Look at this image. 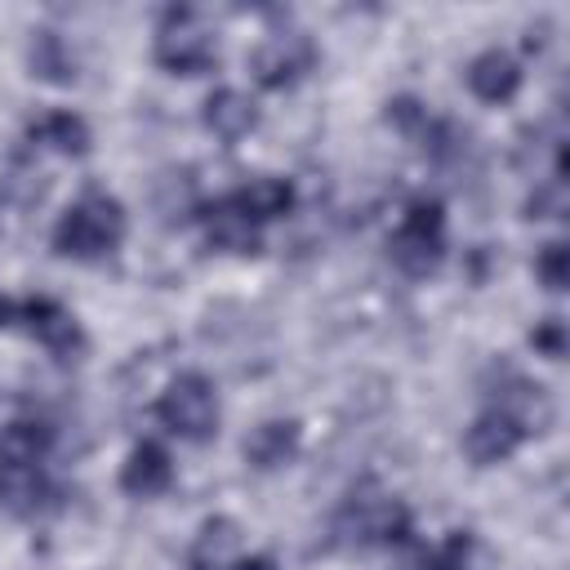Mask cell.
<instances>
[{
  "mask_svg": "<svg viewBox=\"0 0 570 570\" xmlns=\"http://www.w3.org/2000/svg\"><path fill=\"white\" fill-rule=\"evenodd\" d=\"M330 543L334 548H405L414 543V517L410 508L387 494L379 481H356L343 503L330 517Z\"/></svg>",
  "mask_w": 570,
  "mask_h": 570,
  "instance_id": "1",
  "label": "cell"
},
{
  "mask_svg": "<svg viewBox=\"0 0 570 570\" xmlns=\"http://www.w3.org/2000/svg\"><path fill=\"white\" fill-rule=\"evenodd\" d=\"M125 227H129L125 223V205L111 191L89 187L53 223V249L62 258H76V263H98V258H107V254L120 249Z\"/></svg>",
  "mask_w": 570,
  "mask_h": 570,
  "instance_id": "2",
  "label": "cell"
},
{
  "mask_svg": "<svg viewBox=\"0 0 570 570\" xmlns=\"http://www.w3.org/2000/svg\"><path fill=\"white\" fill-rule=\"evenodd\" d=\"M387 254L405 276H432L445 258V205L436 196H414L387 236Z\"/></svg>",
  "mask_w": 570,
  "mask_h": 570,
  "instance_id": "3",
  "label": "cell"
},
{
  "mask_svg": "<svg viewBox=\"0 0 570 570\" xmlns=\"http://www.w3.org/2000/svg\"><path fill=\"white\" fill-rule=\"evenodd\" d=\"M156 419L165 432H174L178 441H209L218 432V392L200 370H183L165 383V392L156 396Z\"/></svg>",
  "mask_w": 570,
  "mask_h": 570,
  "instance_id": "4",
  "label": "cell"
},
{
  "mask_svg": "<svg viewBox=\"0 0 570 570\" xmlns=\"http://www.w3.org/2000/svg\"><path fill=\"white\" fill-rule=\"evenodd\" d=\"M156 62L174 76H200L218 62V36L196 9H165L156 27Z\"/></svg>",
  "mask_w": 570,
  "mask_h": 570,
  "instance_id": "5",
  "label": "cell"
},
{
  "mask_svg": "<svg viewBox=\"0 0 570 570\" xmlns=\"http://www.w3.org/2000/svg\"><path fill=\"white\" fill-rule=\"evenodd\" d=\"M316 62V45L307 31L289 27V31H272L254 53H249V76L263 89H289L298 85Z\"/></svg>",
  "mask_w": 570,
  "mask_h": 570,
  "instance_id": "6",
  "label": "cell"
},
{
  "mask_svg": "<svg viewBox=\"0 0 570 570\" xmlns=\"http://www.w3.org/2000/svg\"><path fill=\"white\" fill-rule=\"evenodd\" d=\"M485 396H490L485 410H499L503 419H512L521 428V436H539L557 419V405H552L548 387L534 383V379H525V374H517V370H499V383Z\"/></svg>",
  "mask_w": 570,
  "mask_h": 570,
  "instance_id": "7",
  "label": "cell"
},
{
  "mask_svg": "<svg viewBox=\"0 0 570 570\" xmlns=\"http://www.w3.org/2000/svg\"><path fill=\"white\" fill-rule=\"evenodd\" d=\"M0 508L18 521L49 517L62 508V485L45 472V463H0Z\"/></svg>",
  "mask_w": 570,
  "mask_h": 570,
  "instance_id": "8",
  "label": "cell"
},
{
  "mask_svg": "<svg viewBox=\"0 0 570 570\" xmlns=\"http://www.w3.org/2000/svg\"><path fill=\"white\" fill-rule=\"evenodd\" d=\"M18 321H22L27 334H31L49 356H58V361H76V356L85 352V330H80V321H76L58 298H45V294L22 298V303H18Z\"/></svg>",
  "mask_w": 570,
  "mask_h": 570,
  "instance_id": "9",
  "label": "cell"
},
{
  "mask_svg": "<svg viewBox=\"0 0 570 570\" xmlns=\"http://www.w3.org/2000/svg\"><path fill=\"white\" fill-rule=\"evenodd\" d=\"M521 441H525V436H521V428H517L512 419H503L499 410H481V414L468 423V432H463V454H468L476 468H494V463L512 459Z\"/></svg>",
  "mask_w": 570,
  "mask_h": 570,
  "instance_id": "10",
  "label": "cell"
},
{
  "mask_svg": "<svg viewBox=\"0 0 570 570\" xmlns=\"http://www.w3.org/2000/svg\"><path fill=\"white\" fill-rule=\"evenodd\" d=\"M227 205L240 218H249L254 227H263V223H276V218H285L294 209V183L289 178H272V174H258V178L240 183L236 191H227Z\"/></svg>",
  "mask_w": 570,
  "mask_h": 570,
  "instance_id": "11",
  "label": "cell"
},
{
  "mask_svg": "<svg viewBox=\"0 0 570 570\" xmlns=\"http://www.w3.org/2000/svg\"><path fill=\"white\" fill-rule=\"evenodd\" d=\"M303 445V428L294 419H263L258 428H249V436L240 441V454L249 468L258 472H276L285 468Z\"/></svg>",
  "mask_w": 570,
  "mask_h": 570,
  "instance_id": "12",
  "label": "cell"
},
{
  "mask_svg": "<svg viewBox=\"0 0 570 570\" xmlns=\"http://www.w3.org/2000/svg\"><path fill=\"white\" fill-rule=\"evenodd\" d=\"M200 120H205V129H209L218 142H240V138L254 134V125H258V102H254L249 94L223 85V89H214V94L205 98Z\"/></svg>",
  "mask_w": 570,
  "mask_h": 570,
  "instance_id": "13",
  "label": "cell"
},
{
  "mask_svg": "<svg viewBox=\"0 0 570 570\" xmlns=\"http://www.w3.org/2000/svg\"><path fill=\"white\" fill-rule=\"evenodd\" d=\"M174 485V459L165 445L156 441H138L120 468V490L134 494V499H156Z\"/></svg>",
  "mask_w": 570,
  "mask_h": 570,
  "instance_id": "14",
  "label": "cell"
},
{
  "mask_svg": "<svg viewBox=\"0 0 570 570\" xmlns=\"http://www.w3.org/2000/svg\"><path fill=\"white\" fill-rule=\"evenodd\" d=\"M468 89L481 98V102H508L517 98L521 89V62L508 53V49H481L472 62H468Z\"/></svg>",
  "mask_w": 570,
  "mask_h": 570,
  "instance_id": "15",
  "label": "cell"
},
{
  "mask_svg": "<svg viewBox=\"0 0 570 570\" xmlns=\"http://www.w3.org/2000/svg\"><path fill=\"white\" fill-rule=\"evenodd\" d=\"M196 218L205 223V240H209L214 249H227V254H258V249H263L258 227H254L249 218H240V214L227 205V196H223V200H209V205L200 200Z\"/></svg>",
  "mask_w": 570,
  "mask_h": 570,
  "instance_id": "16",
  "label": "cell"
},
{
  "mask_svg": "<svg viewBox=\"0 0 570 570\" xmlns=\"http://www.w3.org/2000/svg\"><path fill=\"white\" fill-rule=\"evenodd\" d=\"M27 67L36 80H49V85H71L80 76V58L71 49V40L53 27H40L31 31V45H27Z\"/></svg>",
  "mask_w": 570,
  "mask_h": 570,
  "instance_id": "17",
  "label": "cell"
},
{
  "mask_svg": "<svg viewBox=\"0 0 570 570\" xmlns=\"http://www.w3.org/2000/svg\"><path fill=\"white\" fill-rule=\"evenodd\" d=\"M240 552V525L232 517H205L187 548V570H227Z\"/></svg>",
  "mask_w": 570,
  "mask_h": 570,
  "instance_id": "18",
  "label": "cell"
},
{
  "mask_svg": "<svg viewBox=\"0 0 570 570\" xmlns=\"http://www.w3.org/2000/svg\"><path fill=\"white\" fill-rule=\"evenodd\" d=\"M27 138L36 142V147H49V151H58V156H85L89 151V125H85V116H76V111H67V107H53V111H40L31 125H27Z\"/></svg>",
  "mask_w": 570,
  "mask_h": 570,
  "instance_id": "19",
  "label": "cell"
},
{
  "mask_svg": "<svg viewBox=\"0 0 570 570\" xmlns=\"http://www.w3.org/2000/svg\"><path fill=\"white\" fill-rule=\"evenodd\" d=\"M53 441H58V432H53L49 419L18 414L0 428V463H45Z\"/></svg>",
  "mask_w": 570,
  "mask_h": 570,
  "instance_id": "20",
  "label": "cell"
},
{
  "mask_svg": "<svg viewBox=\"0 0 570 570\" xmlns=\"http://www.w3.org/2000/svg\"><path fill=\"white\" fill-rule=\"evenodd\" d=\"M472 530H450L436 548H419V543H405V557L396 570H468L472 566Z\"/></svg>",
  "mask_w": 570,
  "mask_h": 570,
  "instance_id": "21",
  "label": "cell"
},
{
  "mask_svg": "<svg viewBox=\"0 0 570 570\" xmlns=\"http://www.w3.org/2000/svg\"><path fill=\"white\" fill-rule=\"evenodd\" d=\"M151 200H156V214H160L165 223L191 218V214L200 209V191H196V183H191L187 169H165V174L156 178V187H151Z\"/></svg>",
  "mask_w": 570,
  "mask_h": 570,
  "instance_id": "22",
  "label": "cell"
},
{
  "mask_svg": "<svg viewBox=\"0 0 570 570\" xmlns=\"http://www.w3.org/2000/svg\"><path fill=\"white\" fill-rule=\"evenodd\" d=\"M383 120L396 129V134H405V138H423V129H428V120H432V111L414 98V94H401V98H387V107H383Z\"/></svg>",
  "mask_w": 570,
  "mask_h": 570,
  "instance_id": "23",
  "label": "cell"
},
{
  "mask_svg": "<svg viewBox=\"0 0 570 570\" xmlns=\"http://www.w3.org/2000/svg\"><path fill=\"white\" fill-rule=\"evenodd\" d=\"M534 276L548 294H561L570 285V249L566 240H548L539 254H534Z\"/></svg>",
  "mask_w": 570,
  "mask_h": 570,
  "instance_id": "24",
  "label": "cell"
},
{
  "mask_svg": "<svg viewBox=\"0 0 570 570\" xmlns=\"http://www.w3.org/2000/svg\"><path fill=\"white\" fill-rule=\"evenodd\" d=\"M561 214H566V183L561 178L534 183V191L525 196V218H561Z\"/></svg>",
  "mask_w": 570,
  "mask_h": 570,
  "instance_id": "25",
  "label": "cell"
},
{
  "mask_svg": "<svg viewBox=\"0 0 570 570\" xmlns=\"http://www.w3.org/2000/svg\"><path fill=\"white\" fill-rule=\"evenodd\" d=\"M530 343H534V352H543L548 361H561V356H566V321H561V316H543V321L530 330Z\"/></svg>",
  "mask_w": 570,
  "mask_h": 570,
  "instance_id": "26",
  "label": "cell"
},
{
  "mask_svg": "<svg viewBox=\"0 0 570 570\" xmlns=\"http://www.w3.org/2000/svg\"><path fill=\"white\" fill-rule=\"evenodd\" d=\"M227 570H276V561L258 552V557H236V561H232Z\"/></svg>",
  "mask_w": 570,
  "mask_h": 570,
  "instance_id": "27",
  "label": "cell"
},
{
  "mask_svg": "<svg viewBox=\"0 0 570 570\" xmlns=\"http://www.w3.org/2000/svg\"><path fill=\"white\" fill-rule=\"evenodd\" d=\"M9 321H18V303H9V298L0 294V325H9Z\"/></svg>",
  "mask_w": 570,
  "mask_h": 570,
  "instance_id": "28",
  "label": "cell"
}]
</instances>
